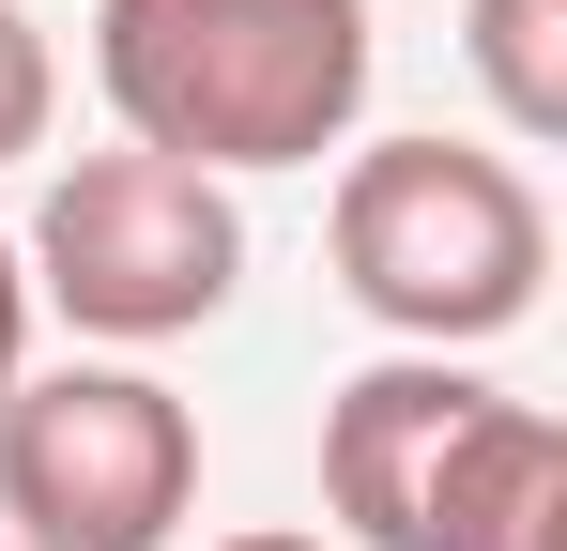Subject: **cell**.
I'll list each match as a JSON object with an SVG mask.
<instances>
[{
  "instance_id": "cell-1",
  "label": "cell",
  "mask_w": 567,
  "mask_h": 551,
  "mask_svg": "<svg viewBox=\"0 0 567 551\" xmlns=\"http://www.w3.org/2000/svg\"><path fill=\"white\" fill-rule=\"evenodd\" d=\"M369 0H93V92L138 154L322 169L369 123Z\"/></svg>"
},
{
  "instance_id": "cell-2",
  "label": "cell",
  "mask_w": 567,
  "mask_h": 551,
  "mask_svg": "<svg viewBox=\"0 0 567 551\" xmlns=\"http://www.w3.org/2000/svg\"><path fill=\"white\" fill-rule=\"evenodd\" d=\"M322 230H338V291L399 353H475L553 291V199L522 154H475V138H369Z\"/></svg>"
},
{
  "instance_id": "cell-3",
  "label": "cell",
  "mask_w": 567,
  "mask_h": 551,
  "mask_svg": "<svg viewBox=\"0 0 567 551\" xmlns=\"http://www.w3.org/2000/svg\"><path fill=\"white\" fill-rule=\"evenodd\" d=\"M31 306H62L78 337L107 353H154V337H199L230 291H246V215H230V184L185 169V154H78V169L47 184V215H31Z\"/></svg>"
},
{
  "instance_id": "cell-4",
  "label": "cell",
  "mask_w": 567,
  "mask_h": 551,
  "mask_svg": "<svg viewBox=\"0 0 567 551\" xmlns=\"http://www.w3.org/2000/svg\"><path fill=\"white\" fill-rule=\"evenodd\" d=\"M0 521L16 551H169L199 521V414L154 367H16L0 383Z\"/></svg>"
},
{
  "instance_id": "cell-5",
  "label": "cell",
  "mask_w": 567,
  "mask_h": 551,
  "mask_svg": "<svg viewBox=\"0 0 567 551\" xmlns=\"http://www.w3.org/2000/svg\"><path fill=\"white\" fill-rule=\"evenodd\" d=\"M475 414H491V383L461 353L353 367L322 398V506H338V537L353 551H430V490H445V459H461Z\"/></svg>"
},
{
  "instance_id": "cell-6",
  "label": "cell",
  "mask_w": 567,
  "mask_h": 551,
  "mask_svg": "<svg viewBox=\"0 0 567 551\" xmlns=\"http://www.w3.org/2000/svg\"><path fill=\"white\" fill-rule=\"evenodd\" d=\"M430 551H567V429L537 398L491 383V414L461 429L445 490H430Z\"/></svg>"
},
{
  "instance_id": "cell-7",
  "label": "cell",
  "mask_w": 567,
  "mask_h": 551,
  "mask_svg": "<svg viewBox=\"0 0 567 551\" xmlns=\"http://www.w3.org/2000/svg\"><path fill=\"white\" fill-rule=\"evenodd\" d=\"M461 62H475L491 123H506L522 154L567 138V0H475V15H461Z\"/></svg>"
},
{
  "instance_id": "cell-8",
  "label": "cell",
  "mask_w": 567,
  "mask_h": 551,
  "mask_svg": "<svg viewBox=\"0 0 567 551\" xmlns=\"http://www.w3.org/2000/svg\"><path fill=\"white\" fill-rule=\"evenodd\" d=\"M47 123H62V62H47V31L0 0V169H16V154H47Z\"/></svg>"
},
{
  "instance_id": "cell-9",
  "label": "cell",
  "mask_w": 567,
  "mask_h": 551,
  "mask_svg": "<svg viewBox=\"0 0 567 551\" xmlns=\"http://www.w3.org/2000/svg\"><path fill=\"white\" fill-rule=\"evenodd\" d=\"M16 367H31V261L0 246V383H16Z\"/></svg>"
},
{
  "instance_id": "cell-10",
  "label": "cell",
  "mask_w": 567,
  "mask_h": 551,
  "mask_svg": "<svg viewBox=\"0 0 567 551\" xmlns=\"http://www.w3.org/2000/svg\"><path fill=\"white\" fill-rule=\"evenodd\" d=\"M215 551H338V537H291V521H246V537H215Z\"/></svg>"
}]
</instances>
